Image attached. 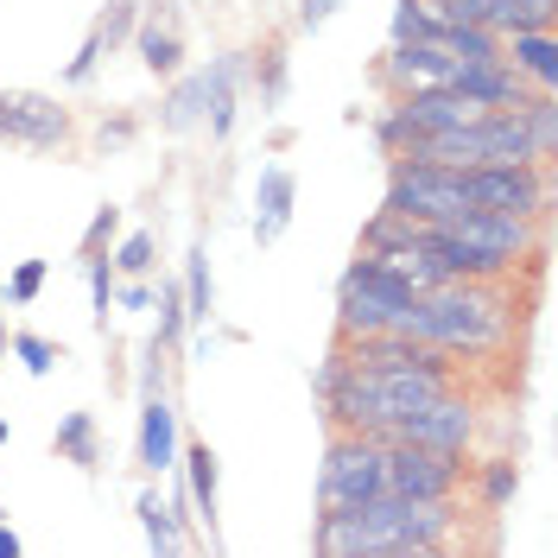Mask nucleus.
<instances>
[{"mask_svg": "<svg viewBox=\"0 0 558 558\" xmlns=\"http://www.w3.org/2000/svg\"><path fill=\"white\" fill-rule=\"evenodd\" d=\"M134 140V121H102V146H128Z\"/></svg>", "mask_w": 558, "mask_h": 558, "instance_id": "c9c22d12", "label": "nucleus"}, {"mask_svg": "<svg viewBox=\"0 0 558 558\" xmlns=\"http://www.w3.org/2000/svg\"><path fill=\"white\" fill-rule=\"evenodd\" d=\"M400 312H407V305H393V299L368 292V286H355V279L337 286V330H343V337H375V330H393Z\"/></svg>", "mask_w": 558, "mask_h": 558, "instance_id": "4468645a", "label": "nucleus"}, {"mask_svg": "<svg viewBox=\"0 0 558 558\" xmlns=\"http://www.w3.org/2000/svg\"><path fill=\"white\" fill-rule=\"evenodd\" d=\"M381 488L387 495H418L438 501L463 488V457L425 451V445H381Z\"/></svg>", "mask_w": 558, "mask_h": 558, "instance_id": "423d86ee", "label": "nucleus"}, {"mask_svg": "<svg viewBox=\"0 0 558 558\" xmlns=\"http://www.w3.org/2000/svg\"><path fill=\"white\" fill-rule=\"evenodd\" d=\"M114 235H121V209L102 204V209H96V222L83 229V254H102V247L114 242Z\"/></svg>", "mask_w": 558, "mask_h": 558, "instance_id": "7c9ffc66", "label": "nucleus"}, {"mask_svg": "<svg viewBox=\"0 0 558 558\" xmlns=\"http://www.w3.org/2000/svg\"><path fill=\"white\" fill-rule=\"evenodd\" d=\"M235 83H242V58H216L204 70V128L216 140H229L235 128Z\"/></svg>", "mask_w": 558, "mask_h": 558, "instance_id": "dca6fc26", "label": "nucleus"}, {"mask_svg": "<svg viewBox=\"0 0 558 558\" xmlns=\"http://www.w3.org/2000/svg\"><path fill=\"white\" fill-rule=\"evenodd\" d=\"M96 64H102V38L89 33V38H83V51H76V58H70L64 83H89V76H96Z\"/></svg>", "mask_w": 558, "mask_h": 558, "instance_id": "473e14b6", "label": "nucleus"}, {"mask_svg": "<svg viewBox=\"0 0 558 558\" xmlns=\"http://www.w3.org/2000/svg\"><path fill=\"white\" fill-rule=\"evenodd\" d=\"M134 514H140V526H146V546H153V553H178V546H184L172 501H159V488H140Z\"/></svg>", "mask_w": 558, "mask_h": 558, "instance_id": "6ab92c4d", "label": "nucleus"}, {"mask_svg": "<svg viewBox=\"0 0 558 558\" xmlns=\"http://www.w3.org/2000/svg\"><path fill=\"white\" fill-rule=\"evenodd\" d=\"M134 20H140V7H134V0H108V13L96 20V38H102V51H114L121 38L134 33Z\"/></svg>", "mask_w": 558, "mask_h": 558, "instance_id": "bb28decb", "label": "nucleus"}, {"mask_svg": "<svg viewBox=\"0 0 558 558\" xmlns=\"http://www.w3.org/2000/svg\"><path fill=\"white\" fill-rule=\"evenodd\" d=\"M140 470L146 476L178 470V413H172V400H166V387L146 393V407H140Z\"/></svg>", "mask_w": 558, "mask_h": 558, "instance_id": "f8f14e48", "label": "nucleus"}, {"mask_svg": "<svg viewBox=\"0 0 558 558\" xmlns=\"http://www.w3.org/2000/svg\"><path fill=\"white\" fill-rule=\"evenodd\" d=\"M45 274H51V260H20L13 279H7V299H13V305H33L38 286H45Z\"/></svg>", "mask_w": 558, "mask_h": 558, "instance_id": "c756f323", "label": "nucleus"}, {"mask_svg": "<svg viewBox=\"0 0 558 558\" xmlns=\"http://www.w3.org/2000/svg\"><path fill=\"white\" fill-rule=\"evenodd\" d=\"M184 324H191V317H184V292H178V286H159V330H153V343L172 355L178 337H184Z\"/></svg>", "mask_w": 558, "mask_h": 558, "instance_id": "393cba45", "label": "nucleus"}, {"mask_svg": "<svg viewBox=\"0 0 558 558\" xmlns=\"http://www.w3.org/2000/svg\"><path fill=\"white\" fill-rule=\"evenodd\" d=\"M375 445H425V451H445V457H470V445H476V407H470L457 387H445V393L425 400L418 413L381 425Z\"/></svg>", "mask_w": 558, "mask_h": 558, "instance_id": "20e7f679", "label": "nucleus"}, {"mask_svg": "<svg viewBox=\"0 0 558 558\" xmlns=\"http://www.w3.org/2000/svg\"><path fill=\"white\" fill-rule=\"evenodd\" d=\"M153 254H159V242H153L146 229H134L128 242L114 247V260H108V267H114L121 279H146V274H153Z\"/></svg>", "mask_w": 558, "mask_h": 558, "instance_id": "b1692460", "label": "nucleus"}, {"mask_svg": "<svg viewBox=\"0 0 558 558\" xmlns=\"http://www.w3.org/2000/svg\"><path fill=\"white\" fill-rule=\"evenodd\" d=\"M381 495V445L362 432H337V445L324 451V476H317V508H355Z\"/></svg>", "mask_w": 558, "mask_h": 558, "instance_id": "39448f33", "label": "nucleus"}, {"mask_svg": "<svg viewBox=\"0 0 558 558\" xmlns=\"http://www.w3.org/2000/svg\"><path fill=\"white\" fill-rule=\"evenodd\" d=\"M292 204H299V178L286 172V166H267L260 172V191H254V242L274 247L292 229Z\"/></svg>", "mask_w": 558, "mask_h": 558, "instance_id": "ddd939ff", "label": "nucleus"}, {"mask_svg": "<svg viewBox=\"0 0 558 558\" xmlns=\"http://www.w3.org/2000/svg\"><path fill=\"white\" fill-rule=\"evenodd\" d=\"M13 355L26 362V375H51V368L64 362V349L51 343V337H38V330H20V337H13Z\"/></svg>", "mask_w": 558, "mask_h": 558, "instance_id": "a878e982", "label": "nucleus"}, {"mask_svg": "<svg viewBox=\"0 0 558 558\" xmlns=\"http://www.w3.org/2000/svg\"><path fill=\"white\" fill-rule=\"evenodd\" d=\"M381 76L393 83V89H445L451 51L432 45V38H407V45H393V58L381 64Z\"/></svg>", "mask_w": 558, "mask_h": 558, "instance_id": "9b49d317", "label": "nucleus"}, {"mask_svg": "<svg viewBox=\"0 0 558 558\" xmlns=\"http://www.w3.org/2000/svg\"><path fill=\"white\" fill-rule=\"evenodd\" d=\"M0 349H7V317H0Z\"/></svg>", "mask_w": 558, "mask_h": 558, "instance_id": "58836bf2", "label": "nucleus"}, {"mask_svg": "<svg viewBox=\"0 0 558 558\" xmlns=\"http://www.w3.org/2000/svg\"><path fill=\"white\" fill-rule=\"evenodd\" d=\"M432 13H425V0H400L393 7V45H407V38H432Z\"/></svg>", "mask_w": 558, "mask_h": 558, "instance_id": "c85d7f7f", "label": "nucleus"}, {"mask_svg": "<svg viewBox=\"0 0 558 558\" xmlns=\"http://www.w3.org/2000/svg\"><path fill=\"white\" fill-rule=\"evenodd\" d=\"M0 558H20V533L13 526H0Z\"/></svg>", "mask_w": 558, "mask_h": 558, "instance_id": "e433bc0d", "label": "nucleus"}, {"mask_svg": "<svg viewBox=\"0 0 558 558\" xmlns=\"http://www.w3.org/2000/svg\"><path fill=\"white\" fill-rule=\"evenodd\" d=\"M279 96H286V51L267 45L260 51V102H279Z\"/></svg>", "mask_w": 558, "mask_h": 558, "instance_id": "2f4dec72", "label": "nucleus"}, {"mask_svg": "<svg viewBox=\"0 0 558 558\" xmlns=\"http://www.w3.org/2000/svg\"><path fill=\"white\" fill-rule=\"evenodd\" d=\"M337 7H343V0H299V26H305V33H317Z\"/></svg>", "mask_w": 558, "mask_h": 558, "instance_id": "72a5a7b5", "label": "nucleus"}, {"mask_svg": "<svg viewBox=\"0 0 558 558\" xmlns=\"http://www.w3.org/2000/svg\"><path fill=\"white\" fill-rule=\"evenodd\" d=\"M83 267H89V299H96V324L108 330V305H114V267H108L102 254H83Z\"/></svg>", "mask_w": 558, "mask_h": 558, "instance_id": "cd10ccee", "label": "nucleus"}, {"mask_svg": "<svg viewBox=\"0 0 558 558\" xmlns=\"http://www.w3.org/2000/svg\"><path fill=\"white\" fill-rule=\"evenodd\" d=\"M457 495L418 501V495H368L355 508H317V553L343 558H413L438 553L457 533Z\"/></svg>", "mask_w": 558, "mask_h": 558, "instance_id": "f257e3e1", "label": "nucleus"}, {"mask_svg": "<svg viewBox=\"0 0 558 558\" xmlns=\"http://www.w3.org/2000/svg\"><path fill=\"white\" fill-rule=\"evenodd\" d=\"M387 209H400L413 222H432V229H451L457 216L470 209V191H463V172H451V166L393 159V172H387Z\"/></svg>", "mask_w": 558, "mask_h": 558, "instance_id": "7ed1b4c3", "label": "nucleus"}, {"mask_svg": "<svg viewBox=\"0 0 558 558\" xmlns=\"http://www.w3.org/2000/svg\"><path fill=\"white\" fill-rule=\"evenodd\" d=\"M476 488H483V508H508L514 488H521V463L514 457H488L483 470H476Z\"/></svg>", "mask_w": 558, "mask_h": 558, "instance_id": "5701e85b", "label": "nucleus"}, {"mask_svg": "<svg viewBox=\"0 0 558 558\" xmlns=\"http://www.w3.org/2000/svg\"><path fill=\"white\" fill-rule=\"evenodd\" d=\"M134 51H140V64L153 70V76H172L178 58H184V38L172 33V26H159V20H146L134 33Z\"/></svg>", "mask_w": 558, "mask_h": 558, "instance_id": "aec40b11", "label": "nucleus"}, {"mask_svg": "<svg viewBox=\"0 0 558 558\" xmlns=\"http://www.w3.org/2000/svg\"><path fill=\"white\" fill-rule=\"evenodd\" d=\"M121 305H128V312H146V305H153V286H146V279L121 286Z\"/></svg>", "mask_w": 558, "mask_h": 558, "instance_id": "f704fd0d", "label": "nucleus"}, {"mask_svg": "<svg viewBox=\"0 0 558 558\" xmlns=\"http://www.w3.org/2000/svg\"><path fill=\"white\" fill-rule=\"evenodd\" d=\"M445 89L463 96L470 108H521L526 96H533V83H526L508 58H495V64H451Z\"/></svg>", "mask_w": 558, "mask_h": 558, "instance_id": "9d476101", "label": "nucleus"}, {"mask_svg": "<svg viewBox=\"0 0 558 558\" xmlns=\"http://www.w3.org/2000/svg\"><path fill=\"white\" fill-rule=\"evenodd\" d=\"M501 58L521 70L533 89H558V45H553V33H508L501 38Z\"/></svg>", "mask_w": 558, "mask_h": 558, "instance_id": "2eb2a0df", "label": "nucleus"}, {"mask_svg": "<svg viewBox=\"0 0 558 558\" xmlns=\"http://www.w3.org/2000/svg\"><path fill=\"white\" fill-rule=\"evenodd\" d=\"M58 457L76 470H102V438H96V413H64L58 418Z\"/></svg>", "mask_w": 558, "mask_h": 558, "instance_id": "a211bd4d", "label": "nucleus"}, {"mask_svg": "<svg viewBox=\"0 0 558 558\" xmlns=\"http://www.w3.org/2000/svg\"><path fill=\"white\" fill-rule=\"evenodd\" d=\"M178 470H184V488H191L197 521H204L209 539H216V451H209V445H178Z\"/></svg>", "mask_w": 558, "mask_h": 558, "instance_id": "f3484780", "label": "nucleus"}, {"mask_svg": "<svg viewBox=\"0 0 558 558\" xmlns=\"http://www.w3.org/2000/svg\"><path fill=\"white\" fill-rule=\"evenodd\" d=\"M0 514H7V508H0Z\"/></svg>", "mask_w": 558, "mask_h": 558, "instance_id": "ea45409f", "label": "nucleus"}, {"mask_svg": "<svg viewBox=\"0 0 558 558\" xmlns=\"http://www.w3.org/2000/svg\"><path fill=\"white\" fill-rule=\"evenodd\" d=\"M393 330H407L418 343H438L445 355H483L508 337L501 312L483 299V279H445V286L418 292Z\"/></svg>", "mask_w": 558, "mask_h": 558, "instance_id": "f03ea898", "label": "nucleus"}, {"mask_svg": "<svg viewBox=\"0 0 558 558\" xmlns=\"http://www.w3.org/2000/svg\"><path fill=\"white\" fill-rule=\"evenodd\" d=\"M159 121H166L172 134H184V128L204 121V70H197V76H178L172 96H166V108H159Z\"/></svg>", "mask_w": 558, "mask_h": 558, "instance_id": "4be33fe9", "label": "nucleus"}, {"mask_svg": "<svg viewBox=\"0 0 558 558\" xmlns=\"http://www.w3.org/2000/svg\"><path fill=\"white\" fill-rule=\"evenodd\" d=\"M0 140H20V146H64L70 108H58L51 96H33V89H0Z\"/></svg>", "mask_w": 558, "mask_h": 558, "instance_id": "1a4fd4ad", "label": "nucleus"}, {"mask_svg": "<svg viewBox=\"0 0 558 558\" xmlns=\"http://www.w3.org/2000/svg\"><path fill=\"white\" fill-rule=\"evenodd\" d=\"M0 445H7V413H0Z\"/></svg>", "mask_w": 558, "mask_h": 558, "instance_id": "4c0bfd02", "label": "nucleus"}, {"mask_svg": "<svg viewBox=\"0 0 558 558\" xmlns=\"http://www.w3.org/2000/svg\"><path fill=\"white\" fill-rule=\"evenodd\" d=\"M184 317L191 324H209V312H216V286H209V247H191V260H184Z\"/></svg>", "mask_w": 558, "mask_h": 558, "instance_id": "412c9836", "label": "nucleus"}, {"mask_svg": "<svg viewBox=\"0 0 558 558\" xmlns=\"http://www.w3.org/2000/svg\"><path fill=\"white\" fill-rule=\"evenodd\" d=\"M457 235L470 247H483V254H495V260H526L533 247H539V216H508V209H463L451 222Z\"/></svg>", "mask_w": 558, "mask_h": 558, "instance_id": "6e6552de", "label": "nucleus"}, {"mask_svg": "<svg viewBox=\"0 0 558 558\" xmlns=\"http://www.w3.org/2000/svg\"><path fill=\"white\" fill-rule=\"evenodd\" d=\"M470 209H508V216H546V166H463Z\"/></svg>", "mask_w": 558, "mask_h": 558, "instance_id": "0eeeda50", "label": "nucleus"}]
</instances>
